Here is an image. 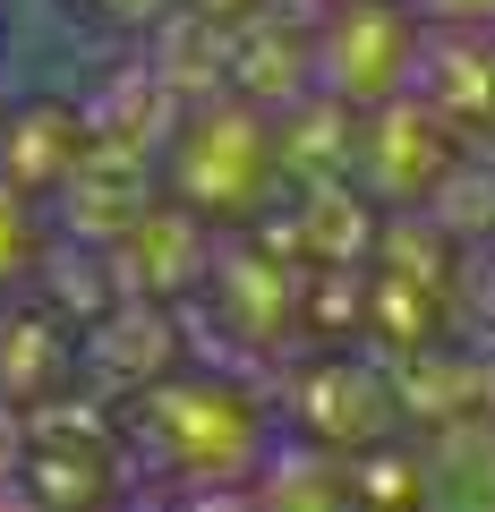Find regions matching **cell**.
<instances>
[{
    "instance_id": "cell-1",
    "label": "cell",
    "mask_w": 495,
    "mask_h": 512,
    "mask_svg": "<svg viewBox=\"0 0 495 512\" xmlns=\"http://www.w3.org/2000/svg\"><path fill=\"white\" fill-rule=\"evenodd\" d=\"M111 419H120V453L163 470L171 487H248L265 444L282 436L274 410L214 367H171L146 393L111 402Z\"/></svg>"
},
{
    "instance_id": "cell-2",
    "label": "cell",
    "mask_w": 495,
    "mask_h": 512,
    "mask_svg": "<svg viewBox=\"0 0 495 512\" xmlns=\"http://www.w3.org/2000/svg\"><path fill=\"white\" fill-rule=\"evenodd\" d=\"M154 163H163V197H180L214 231L265 222L282 205V188H291V171H282V111L239 94V86L188 94Z\"/></svg>"
},
{
    "instance_id": "cell-3",
    "label": "cell",
    "mask_w": 495,
    "mask_h": 512,
    "mask_svg": "<svg viewBox=\"0 0 495 512\" xmlns=\"http://www.w3.org/2000/svg\"><path fill=\"white\" fill-rule=\"evenodd\" d=\"M427 18L419 0H316V94L367 111L410 86Z\"/></svg>"
},
{
    "instance_id": "cell-4",
    "label": "cell",
    "mask_w": 495,
    "mask_h": 512,
    "mask_svg": "<svg viewBox=\"0 0 495 512\" xmlns=\"http://www.w3.org/2000/svg\"><path fill=\"white\" fill-rule=\"evenodd\" d=\"M461 154H470V146H461V137H453V128H444L410 86L385 94V103H367L359 128H350V180L385 205V214H427L436 188L453 180Z\"/></svg>"
},
{
    "instance_id": "cell-5",
    "label": "cell",
    "mask_w": 495,
    "mask_h": 512,
    "mask_svg": "<svg viewBox=\"0 0 495 512\" xmlns=\"http://www.w3.org/2000/svg\"><path fill=\"white\" fill-rule=\"evenodd\" d=\"M282 402V427L291 436H316L333 444V453H385L393 436H402V376H385V367H367V359H308L291 367V384L274 393Z\"/></svg>"
},
{
    "instance_id": "cell-6",
    "label": "cell",
    "mask_w": 495,
    "mask_h": 512,
    "mask_svg": "<svg viewBox=\"0 0 495 512\" xmlns=\"http://www.w3.org/2000/svg\"><path fill=\"white\" fill-rule=\"evenodd\" d=\"M86 384V325L69 308H43V299H9L0 291V393L18 410L69 402Z\"/></svg>"
},
{
    "instance_id": "cell-7",
    "label": "cell",
    "mask_w": 495,
    "mask_h": 512,
    "mask_svg": "<svg viewBox=\"0 0 495 512\" xmlns=\"http://www.w3.org/2000/svg\"><path fill=\"white\" fill-rule=\"evenodd\" d=\"M410 94L453 128L461 146L487 154L495 146V26H436V18H427Z\"/></svg>"
},
{
    "instance_id": "cell-8",
    "label": "cell",
    "mask_w": 495,
    "mask_h": 512,
    "mask_svg": "<svg viewBox=\"0 0 495 512\" xmlns=\"http://www.w3.org/2000/svg\"><path fill=\"white\" fill-rule=\"evenodd\" d=\"M94 128H86V103L77 94H26V103L0 111V180L35 188L43 205L69 188V171L86 163Z\"/></svg>"
},
{
    "instance_id": "cell-9",
    "label": "cell",
    "mask_w": 495,
    "mask_h": 512,
    "mask_svg": "<svg viewBox=\"0 0 495 512\" xmlns=\"http://www.w3.org/2000/svg\"><path fill=\"white\" fill-rule=\"evenodd\" d=\"M52 205L35 197V188L0 180V291H26V282L43 274V256H52Z\"/></svg>"
},
{
    "instance_id": "cell-10",
    "label": "cell",
    "mask_w": 495,
    "mask_h": 512,
    "mask_svg": "<svg viewBox=\"0 0 495 512\" xmlns=\"http://www.w3.org/2000/svg\"><path fill=\"white\" fill-rule=\"evenodd\" d=\"M77 9H86L94 26H120V35H129V26H163L180 0H77Z\"/></svg>"
},
{
    "instance_id": "cell-11",
    "label": "cell",
    "mask_w": 495,
    "mask_h": 512,
    "mask_svg": "<svg viewBox=\"0 0 495 512\" xmlns=\"http://www.w3.org/2000/svg\"><path fill=\"white\" fill-rule=\"evenodd\" d=\"M419 18H436V26H495V0H419Z\"/></svg>"
}]
</instances>
